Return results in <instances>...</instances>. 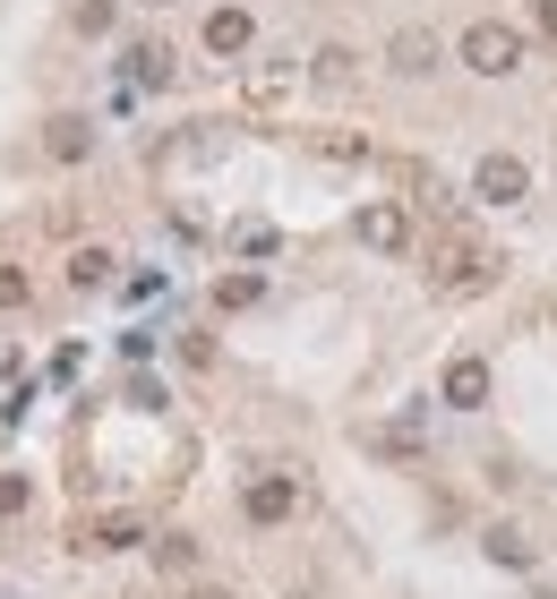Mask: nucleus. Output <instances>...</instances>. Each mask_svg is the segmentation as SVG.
Returning <instances> with one entry per match:
<instances>
[{
	"label": "nucleus",
	"mask_w": 557,
	"mask_h": 599,
	"mask_svg": "<svg viewBox=\"0 0 557 599\" xmlns=\"http://www.w3.org/2000/svg\"><path fill=\"white\" fill-rule=\"evenodd\" d=\"M361 240H369V249H403V240H412L403 206H361Z\"/></svg>",
	"instance_id": "obj_8"
},
{
	"label": "nucleus",
	"mask_w": 557,
	"mask_h": 599,
	"mask_svg": "<svg viewBox=\"0 0 557 599\" xmlns=\"http://www.w3.org/2000/svg\"><path fill=\"white\" fill-rule=\"evenodd\" d=\"M43 155H52V163H86V155H95V128L78 121V112L43 121Z\"/></svg>",
	"instance_id": "obj_7"
},
{
	"label": "nucleus",
	"mask_w": 557,
	"mask_h": 599,
	"mask_svg": "<svg viewBox=\"0 0 557 599\" xmlns=\"http://www.w3.org/2000/svg\"><path fill=\"white\" fill-rule=\"evenodd\" d=\"M130 61H137V78H146V86H164V78H172V52H164V43H137Z\"/></svg>",
	"instance_id": "obj_15"
},
{
	"label": "nucleus",
	"mask_w": 557,
	"mask_h": 599,
	"mask_svg": "<svg viewBox=\"0 0 557 599\" xmlns=\"http://www.w3.org/2000/svg\"><path fill=\"white\" fill-rule=\"evenodd\" d=\"M231 240H240V249H249V257H266V249H275V223H240Z\"/></svg>",
	"instance_id": "obj_19"
},
{
	"label": "nucleus",
	"mask_w": 557,
	"mask_h": 599,
	"mask_svg": "<svg viewBox=\"0 0 557 599\" xmlns=\"http://www.w3.org/2000/svg\"><path fill=\"white\" fill-rule=\"evenodd\" d=\"M27 497H34L27 479H18V472H0V514H27Z\"/></svg>",
	"instance_id": "obj_20"
},
{
	"label": "nucleus",
	"mask_w": 557,
	"mask_h": 599,
	"mask_svg": "<svg viewBox=\"0 0 557 599\" xmlns=\"http://www.w3.org/2000/svg\"><path fill=\"white\" fill-rule=\"evenodd\" d=\"M394 69H403V78H429V69H437V34L403 27V34H394Z\"/></svg>",
	"instance_id": "obj_9"
},
{
	"label": "nucleus",
	"mask_w": 557,
	"mask_h": 599,
	"mask_svg": "<svg viewBox=\"0 0 557 599\" xmlns=\"http://www.w3.org/2000/svg\"><path fill=\"white\" fill-rule=\"evenodd\" d=\"M249 43H258V27H249V9H215V18H206V52H215V61H240Z\"/></svg>",
	"instance_id": "obj_6"
},
{
	"label": "nucleus",
	"mask_w": 557,
	"mask_h": 599,
	"mask_svg": "<svg viewBox=\"0 0 557 599\" xmlns=\"http://www.w3.org/2000/svg\"><path fill=\"white\" fill-rule=\"evenodd\" d=\"M86 548H103V557L112 548H137V514H103L95 531H86Z\"/></svg>",
	"instance_id": "obj_12"
},
{
	"label": "nucleus",
	"mask_w": 557,
	"mask_h": 599,
	"mask_svg": "<svg viewBox=\"0 0 557 599\" xmlns=\"http://www.w3.org/2000/svg\"><path fill=\"white\" fill-rule=\"evenodd\" d=\"M524 61V34L481 18V27H463V69H481V78H506V69Z\"/></svg>",
	"instance_id": "obj_2"
},
{
	"label": "nucleus",
	"mask_w": 557,
	"mask_h": 599,
	"mask_svg": "<svg viewBox=\"0 0 557 599\" xmlns=\"http://www.w3.org/2000/svg\"><path fill=\"white\" fill-rule=\"evenodd\" d=\"M155 557H164V574H189V566H197V539L172 531V539H155Z\"/></svg>",
	"instance_id": "obj_14"
},
{
	"label": "nucleus",
	"mask_w": 557,
	"mask_h": 599,
	"mask_svg": "<svg viewBox=\"0 0 557 599\" xmlns=\"http://www.w3.org/2000/svg\"><path fill=\"white\" fill-rule=\"evenodd\" d=\"M189 599H231V591H215V582H197V591H189Z\"/></svg>",
	"instance_id": "obj_22"
},
{
	"label": "nucleus",
	"mask_w": 557,
	"mask_h": 599,
	"mask_svg": "<svg viewBox=\"0 0 557 599\" xmlns=\"http://www.w3.org/2000/svg\"><path fill=\"white\" fill-rule=\"evenodd\" d=\"M27 266H0V309H27Z\"/></svg>",
	"instance_id": "obj_18"
},
{
	"label": "nucleus",
	"mask_w": 557,
	"mask_h": 599,
	"mask_svg": "<svg viewBox=\"0 0 557 599\" xmlns=\"http://www.w3.org/2000/svg\"><path fill=\"white\" fill-rule=\"evenodd\" d=\"M540 27H549V34H557V0H540Z\"/></svg>",
	"instance_id": "obj_21"
},
{
	"label": "nucleus",
	"mask_w": 557,
	"mask_h": 599,
	"mask_svg": "<svg viewBox=\"0 0 557 599\" xmlns=\"http://www.w3.org/2000/svg\"><path fill=\"white\" fill-rule=\"evenodd\" d=\"M112 266H121L112 249H69V283H78V291H95V283H112Z\"/></svg>",
	"instance_id": "obj_10"
},
{
	"label": "nucleus",
	"mask_w": 557,
	"mask_h": 599,
	"mask_svg": "<svg viewBox=\"0 0 557 599\" xmlns=\"http://www.w3.org/2000/svg\"><path fill=\"white\" fill-rule=\"evenodd\" d=\"M489 557L497 566H532V539L524 531H489Z\"/></svg>",
	"instance_id": "obj_16"
},
{
	"label": "nucleus",
	"mask_w": 557,
	"mask_h": 599,
	"mask_svg": "<svg viewBox=\"0 0 557 599\" xmlns=\"http://www.w3.org/2000/svg\"><path fill=\"white\" fill-rule=\"evenodd\" d=\"M240 514H249L258 531H275V523H292V514H300V479H292V472H266V479H249V497H240Z\"/></svg>",
	"instance_id": "obj_3"
},
{
	"label": "nucleus",
	"mask_w": 557,
	"mask_h": 599,
	"mask_svg": "<svg viewBox=\"0 0 557 599\" xmlns=\"http://www.w3.org/2000/svg\"><path fill=\"white\" fill-rule=\"evenodd\" d=\"M489 275H497V257L481 249L472 231H446V240H437V291H481Z\"/></svg>",
	"instance_id": "obj_1"
},
{
	"label": "nucleus",
	"mask_w": 557,
	"mask_h": 599,
	"mask_svg": "<svg viewBox=\"0 0 557 599\" xmlns=\"http://www.w3.org/2000/svg\"><path fill=\"white\" fill-rule=\"evenodd\" d=\"M69 27H78V34H103V27H112V0H78V9H69Z\"/></svg>",
	"instance_id": "obj_17"
},
{
	"label": "nucleus",
	"mask_w": 557,
	"mask_h": 599,
	"mask_svg": "<svg viewBox=\"0 0 557 599\" xmlns=\"http://www.w3.org/2000/svg\"><path fill=\"white\" fill-rule=\"evenodd\" d=\"M318 86H352V78H361V52H343V43H327V52H318Z\"/></svg>",
	"instance_id": "obj_11"
},
{
	"label": "nucleus",
	"mask_w": 557,
	"mask_h": 599,
	"mask_svg": "<svg viewBox=\"0 0 557 599\" xmlns=\"http://www.w3.org/2000/svg\"><path fill=\"white\" fill-rule=\"evenodd\" d=\"M472 189L489 197V206H524L532 172H524V163H515V155H489V163H481V172H472Z\"/></svg>",
	"instance_id": "obj_5"
},
{
	"label": "nucleus",
	"mask_w": 557,
	"mask_h": 599,
	"mask_svg": "<svg viewBox=\"0 0 557 599\" xmlns=\"http://www.w3.org/2000/svg\"><path fill=\"white\" fill-rule=\"evenodd\" d=\"M258 275H224V283H215V309H249V300H258Z\"/></svg>",
	"instance_id": "obj_13"
},
{
	"label": "nucleus",
	"mask_w": 557,
	"mask_h": 599,
	"mask_svg": "<svg viewBox=\"0 0 557 599\" xmlns=\"http://www.w3.org/2000/svg\"><path fill=\"white\" fill-rule=\"evenodd\" d=\"M437 394H446L455 411H481V403H489V360H472V351H463V360H446Z\"/></svg>",
	"instance_id": "obj_4"
}]
</instances>
